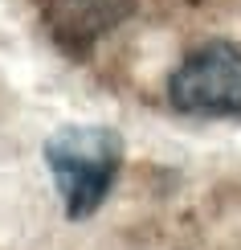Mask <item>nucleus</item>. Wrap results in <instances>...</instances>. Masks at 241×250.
I'll list each match as a JSON object with an SVG mask.
<instances>
[{"label":"nucleus","mask_w":241,"mask_h":250,"mask_svg":"<svg viewBox=\"0 0 241 250\" xmlns=\"http://www.w3.org/2000/svg\"><path fill=\"white\" fill-rule=\"evenodd\" d=\"M127 13H131V0H61L54 8V33L66 49L82 54L94 45V37L114 29Z\"/></svg>","instance_id":"obj_3"},{"label":"nucleus","mask_w":241,"mask_h":250,"mask_svg":"<svg viewBox=\"0 0 241 250\" xmlns=\"http://www.w3.org/2000/svg\"><path fill=\"white\" fill-rule=\"evenodd\" d=\"M167 103L180 115L221 119L241 115V49L229 41H204L167 78Z\"/></svg>","instance_id":"obj_2"},{"label":"nucleus","mask_w":241,"mask_h":250,"mask_svg":"<svg viewBox=\"0 0 241 250\" xmlns=\"http://www.w3.org/2000/svg\"><path fill=\"white\" fill-rule=\"evenodd\" d=\"M45 164L66 217L86 222L98 213L123 168V135L102 123H66L45 140Z\"/></svg>","instance_id":"obj_1"}]
</instances>
